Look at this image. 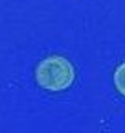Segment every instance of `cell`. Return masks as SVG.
<instances>
[{
	"mask_svg": "<svg viewBox=\"0 0 125 133\" xmlns=\"http://www.w3.org/2000/svg\"><path fill=\"white\" fill-rule=\"evenodd\" d=\"M35 79L46 91H65L75 81L74 65L62 56H48L44 57L35 69Z\"/></svg>",
	"mask_w": 125,
	"mask_h": 133,
	"instance_id": "obj_1",
	"label": "cell"
},
{
	"mask_svg": "<svg viewBox=\"0 0 125 133\" xmlns=\"http://www.w3.org/2000/svg\"><path fill=\"white\" fill-rule=\"evenodd\" d=\"M114 85L125 96V61L121 65H118V69L114 70Z\"/></svg>",
	"mask_w": 125,
	"mask_h": 133,
	"instance_id": "obj_2",
	"label": "cell"
}]
</instances>
